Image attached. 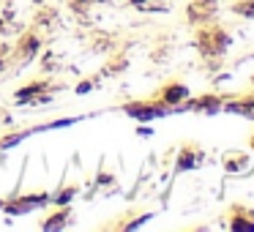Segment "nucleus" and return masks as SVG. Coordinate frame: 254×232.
Listing matches in <instances>:
<instances>
[{
	"instance_id": "nucleus-1",
	"label": "nucleus",
	"mask_w": 254,
	"mask_h": 232,
	"mask_svg": "<svg viewBox=\"0 0 254 232\" xmlns=\"http://www.w3.org/2000/svg\"><path fill=\"white\" fill-rule=\"evenodd\" d=\"M164 99H167V104H175V101L186 99V88H183V85H172V88L164 93Z\"/></svg>"
},
{
	"instance_id": "nucleus-2",
	"label": "nucleus",
	"mask_w": 254,
	"mask_h": 232,
	"mask_svg": "<svg viewBox=\"0 0 254 232\" xmlns=\"http://www.w3.org/2000/svg\"><path fill=\"white\" fill-rule=\"evenodd\" d=\"M128 112H131L134 117H156V115H161L164 110H148V107H128Z\"/></svg>"
},
{
	"instance_id": "nucleus-3",
	"label": "nucleus",
	"mask_w": 254,
	"mask_h": 232,
	"mask_svg": "<svg viewBox=\"0 0 254 232\" xmlns=\"http://www.w3.org/2000/svg\"><path fill=\"white\" fill-rule=\"evenodd\" d=\"M44 90V85H30V88H25V90H19V101H25V99H30V96H36V93H41Z\"/></svg>"
},
{
	"instance_id": "nucleus-4",
	"label": "nucleus",
	"mask_w": 254,
	"mask_h": 232,
	"mask_svg": "<svg viewBox=\"0 0 254 232\" xmlns=\"http://www.w3.org/2000/svg\"><path fill=\"white\" fill-rule=\"evenodd\" d=\"M63 221H66V213L55 216V219H52V221H47V230H52V227H63Z\"/></svg>"
},
{
	"instance_id": "nucleus-5",
	"label": "nucleus",
	"mask_w": 254,
	"mask_h": 232,
	"mask_svg": "<svg viewBox=\"0 0 254 232\" xmlns=\"http://www.w3.org/2000/svg\"><path fill=\"white\" fill-rule=\"evenodd\" d=\"M39 50V41L36 39H30V41H25V52H28V55H33V52Z\"/></svg>"
},
{
	"instance_id": "nucleus-6",
	"label": "nucleus",
	"mask_w": 254,
	"mask_h": 232,
	"mask_svg": "<svg viewBox=\"0 0 254 232\" xmlns=\"http://www.w3.org/2000/svg\"><path fill=\"white\" fill-rule=\"evenodd\" d=\"M71 197H74V191H63L61 197H58V202H61V205H66V202H68V199H71Z\"/></svg>"
},
{
	"instance_id": "nucleus-7",
	"label": "nucleus",
	"mask_w": 254,
	"mask_h": 232,
	"mask_svg": "<svg viewBox=\"0 0 254 232\" xmlns=\"http://www.w3.org/2000/svg\"><path fill=\"white\" fill-rule=\"evenodd\" d=\"M19 139H22V137H11V139H3V148H11V145H17V142H19Z\"/></svg>"
},
{
	"instance_id": "nucleus-8",
	"label": "nucleus",
	"mask_w": 254,
	"mask_h": 232,
	"mask_svg": "<svg viewBox=\"0 0 254 232\" xmlns=\"http://www.w3.org/2000/svg\"><path fill=\"white\" fill-rule=\"evenodd\" d=\"M0 68H3V63H0Z\"/></svg>"
}]
</instances>
